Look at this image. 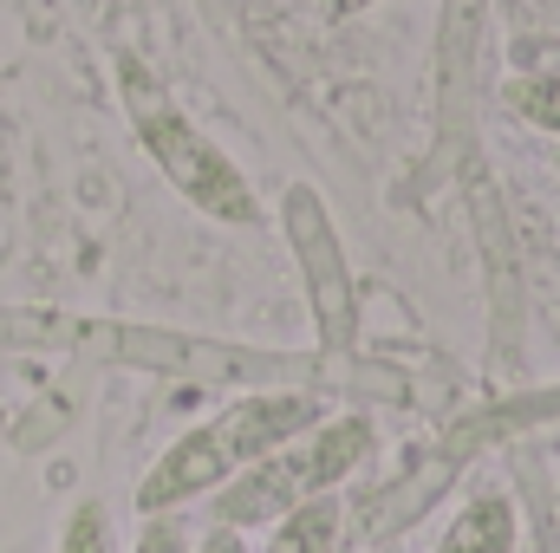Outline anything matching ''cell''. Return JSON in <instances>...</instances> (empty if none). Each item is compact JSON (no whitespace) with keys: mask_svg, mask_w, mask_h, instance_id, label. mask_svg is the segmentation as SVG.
Masks as SVG:
<instances>
[{"mask_svg":"<svg viewBox=\"0 0 560 553\" xmlns=\"http://www.w3.org/2000/svg\"><path fill=\"white\" fill-rule=\"evenodd\" d=\"M522 541V521H515V502L509 495H476V502H463V515L443 528V541L430 553H515Z\"/></svg>","mask_w":560,"mask_h":553,"instance_id":"obj_4","label":"cell"},{"mask_svg":"<svg viewBox=\"0 0 560 553\" xmlns=\"http://www.w3.org/2000/svg\"><path fill=\"white\" fill-rule=\"evenodd\" d=\"M555 169H560V156H555Z\"/></svg>","mask_w":560,"mask_h":553,"instance_id":"obj_10","label":"cell"},{"mask_svg":"<svg viewBox=\"0 0 560 553\" xmlns=\"http://www.w3.org/2000/svg\"><path fill=\"white\" fill-rule=\"evenodd\" d=\"M372 416H319L306 436H293V443H280L275 456H261L255 469H242L229 489H215L209 495V521L215 528H235V534H248V528H275L287 521L293 508H306V502H319V495H339V482L372 456Z\"/></svg>","mask_w":560,"mask_h":553,"instance_id":"obj_2","label":"cell"},{"mask_svg":"<svg viewBox=\"0 0 560 553\" xmlns=\"http://www.w3.org/2000/svg\"><path fill=\"white\" fill-rule=\"evenodd\" d=\"M339 541H346V502L319 495V502L293 508L287 521H275L261 553H339Z\"/></svg>","mask_w":560,"mask_h":553,"instance_id":"obj_5","label":"cell"},{"mask_svg":"<svg viewBox=\"0 0 560 553\" xmlns=\"http://www.w3.org/2000/svg\"><path fill=\"white\" fill-rule=\"evenodd\" d=\"M196 553H248V534H235V528H215V521H209V534L196 541Z\"/></svg>","mask_w":560,"mask_h":553,"instance_id":"obj_9","label":"cell"},{"mask_svg":"<svg viewBox=\"0 0 560 553\" xmlns=\"http://www.w3.org/2000/svg\"><path fill=\"white\" fill-rule=\"evenodd\" d=\"M59 553H118V541H112V515H105V502H79V508L66 515V534H59Z\"/></svg>","mask_w":560,"mask_h":553,"instance_id":"obj_6","label":"cell"},{"mask_svg":"<svg viewBox=\"0 0 560 553\" xmlns=\"http://www.w3.org/2000/svg\"><path fill=\"white\" fill-rule=\"evenodd\" d=\"M131 553H196V541H189V528H183L176 515H143L138 548Z\"/></svg>","mask_w":560,"mask_h":553,"instance_id":"obj_8","label":"cell"},{"mask_svg":"<svg viewBox=\"0 0 560 553\" xmlns=\"http://www.w3.org/2000/svg\"><path fill=\"white\" fill-rule=\"evenodd\" d=\"M509 105H515L535 131H555V138H560V72H541V79L509 85Z\"/></svg>","mask_w":560,"mask_h":553,"instance_id":"obj_7","label":"cell"},{"mask_svg":"<svg viewBox=\"0 0 560 553\" xmlns=\"http://www.w3.org/2000/svg\"><path fill=\"white\" fill-rule=\"evenodd\" d=\"M319 398L306 391H255V398H235L229 411L202 416L196 430H183L138 482V515H176L215 489H229L242 469H255L261 456H275L280 443L306 436L319 423Z\"/></svg>","mask_w":560,"mask_h":553,"instance_id":"obj_1","label":"cell"},{"mask_svg":"<svg viewBox=\"0 0 560 553\" xmlns=\"http://www.w3.org/2000/svg\"><path fill=\"white\" fill-rule=\"evenodd\" d=\"M118 85H125L131 131H138V143L150 150V163L170 176V189H176L189 209H202L209 222H222V228H255V222H261V202H255V183L235 169V156H229L222 143L202 138V131L176 111V98H170L143 66H125Z\"/></svg>","mask_w":560,"mask_h":553,"instance_id":"obj_3","label":"cell"}]
</instances>
